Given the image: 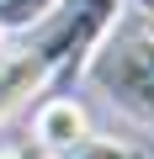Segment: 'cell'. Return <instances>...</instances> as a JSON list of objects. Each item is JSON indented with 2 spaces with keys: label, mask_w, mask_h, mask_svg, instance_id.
I'll return each instance as SVG.
<instances>
[{
  "label": "cell",
  "mask_w": 154,
  "mask_h": 159,
  "mask_svg": "<svg viewBox=\"0 0 154 159\" xmlns=\"http://www.w3.org/2000/svg\"><path fill=\"white\" fill-rule=\"evenodd\" d=\"M122 11H128V0H58L32 27V43H27L48 69V85L69 80V74H85Z\"/></svg>",
  "instance_id": "6da1fadb"
},
{
  "label": "cell",
  "mask_w": 154,
  "mask_h": 159,
  "mask_svg": "<svg viewBox=\"0 0 154 159\" xmlns=\"http://www.w3.org/2000/svg\"><path fill=\"white\" fill-rule=\"evenodd\" d=\"M85 74L101 80V90H106L122 111L154 122V43H149V37L101 43V58H91Z\"/></svg>",
  "instance_id": "7a4b0ae2"
},
{
  "label": "cell",
  "mask_w": 154,
  "mask_h": 159,
  "mask_svg": "<svg viewBox=\"0 0 154 159\" xmlns=\"http://www.w3.org/2000/svg\"><path fill=\"white\" fill-rule=\"evenodd\" d=\"M85 133H91V117H85V106L74 101V96H48L37 106V117H32V143L48 148V154L74 148Z\"/></svg>",
  "instance_id": "3957f363"
},
{
  "label": "cell",
  "mask_w": 154,
  "mask_h": 159,
  "mask_svg": "<svg viewBox=\"0 0 154 159\" xmlns=\"http://www.w3.org/2000/svg\"><path fill=\"white\" fill-rule=\"evenodd\" d=\"M48 85V69L32 48H11V53H0V122H6L21 101H32L37 90Z\"/></svg>",
  "instance_id": "277c9868"
},
{
  "label": "cell",
  "mask_w": 154,
  "mask_h": 159,
  "mask_svg": "<svg viewBox=\"0 0 154 159\" xmlns=\"http://www.w3.org/2000/svg\"><path fill=\"white\" fill-rule=\"evenodd\" d=\"M58 159H149L138 143H128V138H112V133H85L74 148H64Z\"/></svg>",
  "instance_id": "5b68a950"
},
{
  "label": "cell",
  "mask_w": 154,
  "mask_h": 159,
  "mask_svg": "<svg viewBox=\"0 0 154 159\" xmlns=\"http://www.w3.org/2000/svg\"><path fill=\"white\" fill-rule=\"evenodd\" d=\"M58 0H0V32H32Z\"/></svg>",
  "instance_id": "8992f818"
},
{
  "label": "cell",
  "mask_w": 154,
  "mask_h": 159,
  "mask_svg": "<svg viewBox=\"0 0 154 159\" xmlns=\"http://www.w3.org/2000/svg\"><path fill=\"white\" fill-rule=\"evenodd\" d=\"M21 159H58V154H48V148H37V143H27V148H21Z\"/></svg>",
  "instance_id": "52a82bcc"
},
{
  "label": "cell",
  "mask_w": 154,
  "mask_h": 159,
  "mask_svg": "<svg viewBox=\"0 0 154 159\" xmlns=\"http://www.w3.org/2000/svg\"><path fill=\"white\" fill-rule=\"evenodd\" d=\"M0 159H21V154H16V148H0Z\"/></svg>",
  "instance_id": "ba28073f"
},
{
  "label": "cell",
  "mask_w": 154,
  "mask_h": 159,
  "mask_svg": "<svg viewBox=\"0 0 154 159\" xmlns=\"http://www.w3.org/2000/svg\"><path fill=\"white\" fill-rule=\"evenodd\" d=\"M0 43H6V32H0ZM0 53H6V48H0Z\"/></svg>",
  "instance_id": "9c48e42d"
}]
</instances>
